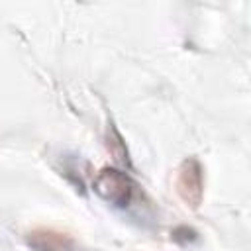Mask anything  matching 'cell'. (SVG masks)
<instances>
[{"mask_svg":"<svg viewBox=\"0 0 251 251\" xmlns=\"http://www.w3.org/2000/svg\"><path fill=\"white\" fill-rule=\"evenodd\" d=\"M96 190L110 202L124 206L131 196V182L118 171H104L96 180Z\"/></svg>","mask_w":251,"mask_h":251,"instance_id":"6da1fadb","label":"cell"}]
</instances>
